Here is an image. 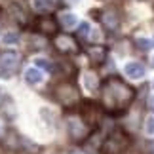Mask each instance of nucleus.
<instances>
[{"instance_id":"f8f14e48","label":"nucleus","mask_w":154,"mask_h":154,"mask_svg":"<svg viewBox=\"0 0 154 154\" xmlns=\"http://www.w3.org/2000/svg\"><path fill=\"white\" fill-rule=\"evenodd\" d=\"M84 88L88 91H97L99 78H97L95 72H84Z\"/></svg>"},{"instance_id":"dca6fc26","label":"nucleus","mask_w":154,"mask_h":154,"mask_svg":"<svg viewBox=\"0 0 154 154\" xmlns=\"http://www.w3.org/2000/svg\"><path fill=\"white\" fill-rule=\"evenodd\" d=\"M59 23H61L63 27L70 29V27L76 25V15H74V14H69V11H65V14L59 15Z\"/></svg>"},{"instance_id":"7ed1b4c3","label":"nucleus","mask_w":154,"mask_h":154,"mask_svg":"<svg viewBox=\"0 0 154 154\" xmlns=\"http://www.w3.org/2000/svg\"><path fill=\"white\" fill-rule=\"evenodd\" d=\"M21 55L14 50H6L0 53V76L2 78H11L19 72L21 67Z\"/></svg>"},{"instance_id":"9b49d317","label":"nucleus","mask_w":154,"mask_h":154,"mask_svg":"<svg viewBox=\"0 0 154 154\" xmlns=\"http://www.w3.org/2000/svg\"><path fill=\"white\" fill-rule=\"evenodd\" d=\"M124 70H126V74L129 76V78H135V80H139V78H143V76H145V67L141 63H137V61L128 63Z\"/></svg>"},{"instance_id":"1a4fd4ad","label":"nucleus","mask_w":154,"mask_h":154,"mask_svg":"<svg viewBox=\"0 0 154 154\" xmlns=\"http://www.w3.org/2000/svg\"><path fill=\"white\" fill-rule=\"evenodd\" d=\"M99 118V106L93 103H86L82 106V120L88 124H95Z\"/></svg>"},{"instance_id":"39448f33","label":"nucleus","mask_w":154,"mask_h":154,"mask_svg":"<svg viewBox=\"0 0 154 154\" xmlns=\"http://www.w3.org/2000/svg\"><path fill=\"white\" fill-rule=\"evenodd\" d=\"M67 129H69L70 139L76 141V143L88 139V135H90V126L80 118H67Z\"/></svg>"},{"instance_id":"4be33fe9","label":"nucleus","mask_w":154,"mask_h":154,"mask_svg":"<svg viewBox=\"0 0 154 154\" xmlns=\"http://www.w3.org/2000/svg\"><path fill=\"white\" fill-rule=\"evenodd\" d=\"M146 150H149V154H154V139L149 141V145H146Z\"/></svg>"},{"instance_id":"5701e85b","label":"nucleus","mask_w":154,"mask_h":154,"mask_svg":"<svg viewBox=\"0 0 154 154\" xmlns=\"http://www.w3.org/2000/svg\"><path fill=\"white\" fill-rule=\"evenodd\" d=\"M149 109H150V110L154 112V95H152V97L149 99Z\"/></svg>"},{"instance_id":"aec40b11","label":"nucleus","mask_w":154,"mask_h":154,"mask_svg":"<svg viewBox=\"0 0 154 154\" xmlns=\"http://www.w3.org/2000/svg\"><path fill=\"white\" fill-rule=\"evenodd\" d=\"M36 67H40V69H46V70H53V65L48 61V59H36Z\"/></svg>"},{"instance_id":"f3484780","label":"nucleus","mask_w":154,"mask_h":154,"mask_svg":"<svg viewBox=\"0 0 154 154\" xmlns=\"http://www.w3.org/2000/svg\"><path fill=\"white\" fill-rule=\"evenodd\" d=\"M135 44H137V48L143 50V51H149L152 48V42H150V40H146V38H137V40H135Z\"/></svg>"},{"instance_id":"f03ea898","label":"nucleus","mask_w":154,"mask_h":154,"mask_svg":"<svg viewBox=\"0 0 154 154\" xmlns=\"http://www.w3.org/2000/svg\"><path fill=\"white\" fill-rule=\"evenodd\" d=\"M53 99H55L59 105L70 109V106L80 103V91L72 82H61V84H57L53 88Z\"/></svg>"},{"instance_id":"4468645a","label":"nucleus","mask_w":154,"mask_h":154,"mask_svg":"<svg viewBox=\"0 0 154 154\" xmlns=\"http://www.w3.org/2000/svg\"><path fill=\"white\" fill-rule=\"evenodd\" d=\"M25 80H27V84L36 86V84L42 82V72H40L38 69H29L27 72H25Z\"/></svg>"},{"instance_id":"0eeeda50","label":"nucleus","mask_w":154,"mask_h":154,"mask_svg":"<svg viewBox=\"0 0 154 154\" xmlns=\"http://www.w3.org/2000/svg\"><path fill=\"white\" fill-rule=\"evenodd\" d=\"M101 23L106 31H114L120 25V14H118L116 8H106L101 15Z\"/></svg>"},{"instance_id":"9d476101","label":"nucleus","mask_w":154,"mask_h":154,"mask_svg":"<svg viewBox=\"0 0 154 154\" xmlns=\"http://www.w3.org/2000/svg\"><path fill=\"white\" fill-rule=\"evenodd\" d=\"M88 53V57H90V61L91 63H103L105 59H106V48L105 46H90V48L86 50Z\"/></svg>"},{"instance_id":"ddd939ff","label":"nucleus","mask_w":154,"mask_h":154,"mask_svg":"<svg viewBox=\"0 0 154 154\" xmlns=\"http://www.w3.org/2000/svg\"><path fill=\"white\" fill-rule=\"evenodd\" d=\"M32 8L36 14H48L53 10V0H32Z\"/></svg>"},{"instance_id":"a211bd4d","label":"nucleus","mask_w":154,"mask_h":154,"mask_svg":"<svg viewBox=\"0 0 154 154\" xmlns=\"http://www.w3.org/2000/svg\"><path fill=\"white\" fill-rule=\"evenodd\" d=\"M2 40H4V44H15V42H19V34L17 32H6Z\"/></svg>"},{"instance_id":"2eb2a0df","label":"nucleus","mask_w":154,"mask_h":154,"mask_svg":"<svg viewBox=\"0 0 154 154\" xmlns=\"http://www.w3.org/2000/svg\"><path fill=\"white\" fill-rule=\"evenodd\" d=\"M10 14L14 15L19 23H27V14H25V10H23L19 4H15V2L10 4Z\"/></svg>"},{"instance_id":"412c9836","label":"nucleus","mask_w":154,"mask_h":154,"mask_svg":"<svg viewBox=\"0 0 154 154\" xmlns=\"http://www.w3.org/2000/svg\"><path fill=\"white\" fill-rule=\"evenodd\" d=\"M145 129H146V133H154V118H149L146 120V126H145Z\"/></svg>"},{"instance_id":"b1692460","label":"nucleus","mask_w":154,"mask_h":154,"mask_svg":"<svg viewBox=\"0 0 154 154\" xmlns=\"http://www.w3.org/2000/svg\"><path fill=\"white\" fill-rule=\"evenodd\" d=\"M69 2H76V0H69Z\"/></svg>"},{"instance_id":"423d86ee","label":"nucleus","mask_w":154,"mask_h":154,"mask_svg":"<svg viewBox=\"0 0 154 154\" xmlns=\"http://www.w3.org/2000/svg\"><path fill=\"white\" fill-rule=\"evenodd\" d=\"M53 46H55V50L59 53H67V55L78 51V42L67 32H57L53 36Z\"/></svg>"},{"instance_id":"20e7f679","label":"nucleus","mask_w":154,"mask_h":154,"mask_svg":"<svg viewBox=\"0 0 154 154\" xmlns=\"http://www.w3.org/2000/svg\"><path fill=\"white\" fill-rule=\"evenodd\" d=\"M128 145H129V137L124 131L116 129V131H112L109 137L103 141L101 150L105 154H122L124 150L128 149Z\"/></svg>"},{"instance_id":"6ab92c4d","label":"nucleus","mask_w":154,"mask_h":154,"mask_svg":"<svg viewBox=\"0 0 154 154\" xmlns=\"http://www.w3.org/2000/svg\"><path fill=\"white\" fill-rule=\"evenodd\" d=\"M88 34H90V23H80V25H78V36L86 38Z\"/></svg>"},{"instance_id":"f257e3e1","label":"nucleus","mask_w":154,"mask_h":154,"mask_svg":"<svg viewBox=\"0 0 154 154\" xmlns=\"http://www.w3.org/2000/svg\"><path fill=\"white\" fill-rule=\"evenodd\" d=\"M103 106L109 112H122L126 110L131 101L135 99V91L133 88L126 84L122 78L118 76H109L103 82Z\"/></svg>"},{"instance_id":"6e6552de","label":"nucleus","mask_w":154,"mask_h":154,"mask_svg":"<svg viewBox=\"0 0 154 154\" xmlns=\"http://www.w3.org/2000/svg\"><path fill=\"white\" fill-rule=\"evenodd\" d=\"M36 31L42 34H57V21L50 15H42L36 19Z\"/></svg>"}]
</instances>
